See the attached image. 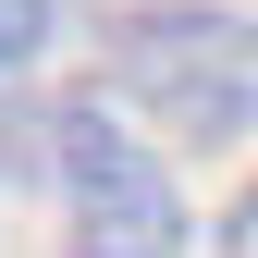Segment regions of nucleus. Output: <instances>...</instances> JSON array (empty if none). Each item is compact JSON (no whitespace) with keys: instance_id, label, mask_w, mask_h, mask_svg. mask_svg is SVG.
<instances>
[{"instance_id":"f03ea898","label":"nucleus","mask_w":258,"mask_h":258,"mask_svg":"<svg viewBox=\"0 0 258 258\" xmlns=\"http://www.w3.org/2000/svg\"><path fill=\"white\" fill-rule=\"evenodd\" d=\"M61 234H74V258H184V234H197L172 160L111 99H86L61 123Z\"/></svg>"},{"instance_id":"7ed1b4c3","label":"nucleus","mask_w":258,"mask_h":258,"mask_svg":"<svg viewBox=\"0 0 258 258\" xmlns=\"http://www.w3.org/2000/svg\"><path fill=\"white\" fill-rule=\"evenodd\" d=\"M49 25H61V0H0V86L49 49Z\"/></svg>"},{"instance_id":"f257e3e1","label":"nucleus","mask_w":258,"mask_h":258,"mask_svg":"<svg viewBox=\"0 0 258 258\" xmlns=\"http://www.w3.org/2000/svg\"><path fill=\"white\" fill-rule=\"evenodd\" d=\"M111 111L160 160H209L258 136V13L234 0H136L111 25Z\"/></svg>"},{"instance_id":"20e7f679","label":"nucleus","mask_w":258,"mask_h":258,"mask_svg":"<svg viewBox=\"0 0 258 258\" xmlns=\"http://www.w3.org/2000/svg\"><path fill=\"white\" fill-rule=\"evenodd\" d=\"M221 258H258V172H246V197L221 209Z\"/></svg>"}]
</instances>
